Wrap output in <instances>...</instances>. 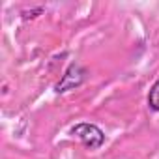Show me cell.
Returning a JSON list of instances; mask_svg holds the SVG:
<instances>
[{"label": "cell", "instance_id": "1", "mask_svg": "<svg viewBox=\"0 0 159 159\" xmlns=\"http://www.w3.org/2000/svg\"><path fill=\"white\" fill-rule=\"evenodd\" d=\"M71 135L77 137L86 148L90 150H99L105 144V133L101 127H98L96 124L90 122H81V124H75L71 127Z\"/></svg>", "mask_w": 159, "mask_h": 159}, {"label": "cell", "instance_id": "2", "mask_svg": "<svg viewBox=\"0 0 159 159\" xmlns=\"http://www.w3.org/2000/svg\"><path fill=\"white\" fill-rule=\"evenodd\" d=\"M86 75H88V71L81 64H77V62L69 64V67L64 71V75L58 81V84L54 86V92L56 94H64V92H69V90H73L77 86H81L86 81Z\"/></svg>", "mask_w": 159, "mask_h": 159}, {"label": "cell", "instance_id": "3", "mask_svg": "<svg viewBox=\"0 0 159 159\" xmlns=\"http://www.w3.org/2000/svg\"><path fill=\"white\" fill-rule=\"evenodd\" d=\"M148 107L155 112H159V81H155L148 92Z\"/></svg>", "mask_w": 159, "mask_h": 159}]
</instances>
